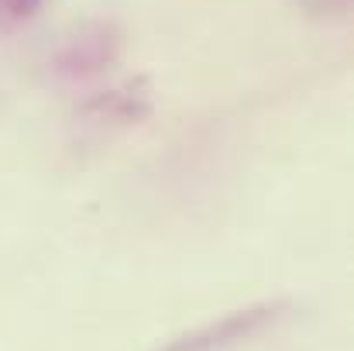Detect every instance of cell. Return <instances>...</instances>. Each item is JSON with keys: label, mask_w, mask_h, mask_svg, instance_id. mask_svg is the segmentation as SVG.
<instances>
[{"label": "cell", "mask_w": 354, "mask_h": 351, "mask_svg": "<svg viewBox=\"0 0 354 351\" xmlns=\"http://www.w3.org/2000/svg\"><path fill=\"white\" fill-rule=\"evenodd\" d=\"M289 314H292V303L282 300V296L254 300L248 307L227 310L217 321H207L200 327H189V331L162 341L155 351H234L251 345V341H258L268 331H275Z\"/></svg>", "instance_id": "cell-1"}, {"label": "cell", "mask_w": 354, "mask_h": 351, "mask_svg": "<svg viewBox=\"0 0 354 351\" xmlns=\"http://www.w3.org/2000/svg\"><path fill=\"white\" fill-rule=\"evenodd\" d=\"M120 55V31L111 21H93V24H83L76 28L73 35H66L52 59H48V69L62 80H86V76H97L104 69H111Z\"/></svg>", "instance_id": "cell-2"}, {"label": "cell", "mask_w": 354, "mask_h": 351, "mask_svg": "<svg viewBox=\"0 0 354 351\" xmlns=\"http://www.w3.org/2000/svg\"><path fill=\"white\" fill-rule=\"evenodd\" d=\"M151 111H155V97L145 76L120 80L76 104V117L90 127H134Z\"/></svg>", "instance_id": "cell-3"}, {"label": "cell", "mask_w": 354, "mask_h": 351, "mask_svg": "<svg viewBox=\"0 0 354 351\" xmlns=\"http://www.w3.org/2000/svg\"><path fill=\"white\" fill-rule=\"evenodd\" d=\"M38 7H41V0H0V28L31 17Z\"/></svg>", "instance_id": "cell-4"}, {"label": "cell", "mask_w": 354, "mask_h": 351, "mask_svg": "<svg viewBox=\"0 0 354 351\" xmlns=\"http://www.w3.org/2000/svg\"><path fill=\"white\" fill-rule=\"evenodd\" d=\"M299 7L313 17H344L351 0H299Z\"/></svg>", "instance_id": "cell-5"}]
</instances>
